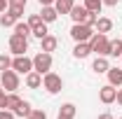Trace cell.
Returning a JSON list of instances; mask_svg holds the SVG:
<instances>
[{
  "instance_id": "obj_1",
  "label": "cell",
  "mask_w": 122,
  "mask_h": 119,
  "mask_svg": "<svg viewBox=\"0 0 122 119\" xmlns=\"http://www.w3.org/2000/svg\"><path fill=\"white\" fill-rule=\"evenodd\" d=\"M89 45H92V51H94L96 56H108V45H110V40H108L106 33H94L89 37Z\"/></svg>"
},
{
  "instance_id": "obj_2",
  "label": "cell",
  "mask_w": 122,
  "mask_h": 119,
  "mask_svg": "<svg viewBox=\"0 0 122 119\" xmlns=\"http://www.w3.org/2000/svg\"><path fill=\"white\" fill-rule=\"evenodd\" d=\"M42 87H45V91L47 93H59L61 89H63V79H61L56 73H45L42 75Z\"/></svg>"
},
{
  "instance_id": "obj_3",
  "label": "cell",
  "mask_w": 122,
  "mask_h": 119,
  "mask_svg": "<svg viewBox=\"0 0 122 119\" xmlns=\"http://www.w3.org/2000/svg\"><path fill=\"white\" fill-rule=\"evenodd\" d=\"M33 70H38L40 75H45L52 70V54L49 51H38L33 56Z\"/></svg>"
},
{
  "instance_id": "obj_4",
  "label": "cell",
  "mask_w": 122,
  "mask_h": 119,
  "mask_svg": "<svg viewBox=\"0 0 122 119\" xmlns=\"http://www.w3.org/2000/svg\"><path fill=\"white\" fill-rule=\"evenodd\" d=\"M0 84H2V89L7 91V93L10 91H16L19 89V73L12 70V68L10 70H2L0 73Z\"/></svg>"
},
{
  "instance_id": "obj_5",
  "label": "cell",
  "mask_w": 122,
  "mask_h": 119,
  "mask_svg": "<svg viewBox=\"0 0 122 119\" xmlns=\"http://www.w3.org/2000/svg\"><path fill=\"white\" fill-rule=\"evenodd\" d=\"M10 51H12L14 56H21V54H26V51H28V37L12 33V35H10Z\"/></svg>"
},
{
  "instance_id": "obj_6",
  "label": "cell",
  "mask_w": 122,
  "mask_h": 119,
  "mask_svg": "<svg viewBox=\"0 0 122 119\" xmlns=\"http://www.w3.org/2000/svg\"><path fill=\"white\" fill-rule=\"evenodd\" d=\"M21 14H24V9H19V7H7V9L0 14V26H2V28L14 26L16 21L21 19Z\"/></svg>"
},
{
  "instance_id": "obj_7",
  "label": "cell",
  "mask_w": 122,
  "mask_h": 119,
  "mask_svg": "<svg viewBox=\"0 0 122 119\" xmlns=\"http://www.w3.org/2000/svg\"><path fill=\"white\" fill-rule=\"evenodd\" d=\"M92 35H94L92 26H85V23H73V28H71V37L75 42H89Z\"/></svg>"
},
{
  "instance_id": "obj_8",
  "label": "cell",
  "mask_w": 122,
  "mask_h": 119,
  "mask_svg": "<svg viewBox=\"0 0 122 119\" xmlns=\"http://www.w3.org/2000/svg\"><path fill=\"white\" fill-rule=\"evenodd\" d=\"M12 70H16L19 75H28L30 70H33V59H28L26 54L14 56V59H12Z\"/></svg>"
},
{
  "instance_id": "obj_9",
  "label": "cell",
  "mask_w": 122,
  "mask_h": 119,
  "mask_svg": "<svg viewBox=\"0 0 122 119\" xmlns=\"http://www.w3.org/2000/svg\"><path fill=\"white\" fill-rule=\"evenodd\" d=\"M115 98H117V87H113V84H106V87H101L99 89V101L101 103H115Z\"/></svg>"
},
{
  "instance_id": "obj_10",
  "label": "cell",
  "mask_w": 122,
  "mask_h": 119,
  "mask_svg": "<svg viewBox=\"0 0 122 119\" xmlns=\"http://www.w3.org/2000/svg\"><path fill=\"white\" fill-rule=\"evenodd\" d=\"M87 14H89V9H87L85 5H73V9H71V19H73L75 23H85Z\"/></svg>"
},
{
  "instance_id": "obj_11",
  "label": "cell",
  "mask_w": 122,
  "mask_h": 119,
  "mask_svg": "<svg viewBox=\"0 0 122 119\" xmlns=\"http://www.w3.org/2000/svg\"><path fill=\"white\" fill-rule=\"evenodd\" d=\"M92 54V45L89 42H75V47H73V56L75 59H87Z\"/></svg>"
},
{
  "instance_id": "obj_12",
  "label": "cell",
  "mask_w": 122,
  "mask_h": 119,
  "mask_svg": "<svg viewBox=\"0 0 122 119\" xmlns=\"http://www.w3.org/2000/svg\"><path fill=\"white\" fill-rule=\"evenodd\" d=\"M24 82H26V87H28V89H38V87H42V75L38 73V70H30V73L26 75V79H24Z\"/></svg>"
},
{
  "instance_id": "obj_13",
  "label": "cell",
  "mask_w": 122,
  "mask_h": 119,
  "mask_svg": "<svg viewBox=\"0 0 122 119\" xmlns=\"http://www.w3.org/2000/svg\"><path fill=\"white\" fill-rule=\"evenodd\" d=\"M19 103H21V98L16 96V91H10V93H5V103H2V107L14 112L16 107H19Z\"/></svg>"
},
{
  "instance_id": "obj_14",
  "label": "cell",
  "mask_w": 122,
  "mask_h": 119,
  "mask_svg": "<svg viewBox=\"0 0 122 119\" xmlns=\"http://www.w3.org/2000/svg\"><path fill=\"white\" fill-rule=\"evenodd\" d=\"M40 16H42V21H45V23H52V21H56L59 12H56V7H54V5H45V7H42V12H40Z\"/></svg>"
},
{
  "instance_id": "obj_15",
  "label": "cell",
  "mask_w": 122,
  "mask_h": 119,
  "mask_svg": "<svg viewBox=\"0 0 122 119\" xmlns=\"http://www.w3.org/2000/svg\"><path fill=\"white\" fill-rule=\"evenodd\" d=\"M108 68H110V63H108V59L106 56H96V59H94V63H92V70H94V73H108Z\"/></svg>"
},
{
  "instance_id": "obj_16",
  "label": "cell",
  "mask_w": 122,
  "mask_h": 119,
  "mask_svg": "<svg viewBox=\"0 0 122 119\" xmlns=\"http://www.w3.org/2000/svg\"><path fill=\"white\" fill-rule=\"evenodd\" d=\"M108 84H113V87H117L120 89V84H122V70L120 68H108Z\"/></svg>"
},
{
  "instance_id": "obj_17",
  "label": "cell",
  "mask_w": 122,
  "mask_h": 119,
  "mask_svg": "<svg viewBox=\"0 0 122 119\" xmlns=\"http://www.w3.org/2000/svg\"><path fill=\"white\" fill-rule=\"evenodd\" d=\"M94 28H96V33H110L113 30V21L108 16H99L96 23H94Z\"/></svg>"
},
{
  "instance_id": "obj_18",
  "label": "cell",
  "mask_w": 122,
  "mask_h": 119,
  "mask_svg": "<svg viewBox=\"0 0 122 119\" xmlns=\"http://www.w3.org/2000/svg\"><path fill=\"white\" fill-rule=\"evenodd\" d=\"M59 45V40L54 37V35H45L42 40H40V51H54Z\"/></svg>"
},
{
  "instance_id": "obj_19",
  "label": "cell",
  "mask_w": 122,
  "mask_h": 119,
  "mask_svg": "<svg viewBox=\"0 0 122 119\" xmlns=\"http://www.w3.org/2000/svg\"><path fill=\"white\" fill-rule=\"evenodd\" d=\"M73 0H54V7H56V12L59 14H71V9H73Z\"/></svg>"
},
{
  "instance_id": "obj_20",
  "label": "cell",
  "mask_w": 122,
  "mask_h": 119,
  "mask_svg": "<svg viewBox=\"0 0 122 119\" xmlns=\"http://www.w3.org/2000/svg\"><path fill=\"white\" fill-rule=\"evenodd\" d=\"M59 114L61 117H68V119H75V105L73 103H63L59 107Z\"/></svg>"
},
{
  "instance_id": "obj_21",
  "label": "cell",
  "mask_w": 122,
  "mask_h": 119,
  "mask_svg": "<svg viewBox=\"0 0 122 119\" xmlns=\"http://www.w3.org/2000/svg\"><path fill=\"white\" fill-rule=\"evenodd\" d=\"M122 54V40H110V45H108V56H120Z\"/></svg>"
},
{
  "instance_id": "obj_22",
  "label": "cell",
  "mask_w": 122,
  "mask_h": 119,
  "mask_svg": "<svg viewBox=\"0 0 122 119\" xmlns=\"http://www.w3.org/2000/svg\"><path fill=\"white\" fill-rule=\"evenodd\" d=\"M30 110H33V107H30L28 101H21V103H19V107L14 110V114H16V117H28Z\"/></svg>"
},
{
  "instance_id": "obj_23",
  "label": "cell",
  "mask_w": 122,
  "mask_h": 119,
  "mask_svg": "<svg viewBox=\"0 0 122 119\" xmlns=\"http://www.w3.org/2000/svg\"><path fill=\"white\" fill-rule=\"evenodd\" d=\"M14 33H16V35H24V37H28L33 30H30L28 23H21V21H16V23H14Z\"/></svg>"
},
{
  "instance_id": "obj_24",
  "label": "cell",
  "mask_w": 122,
  "mask_h": 119,
  "mask_svg": "<svg viewBox=\"0 0 122 119\" xmlns=\"http://www.w3.org/2000/svg\"><path fill=\"white\" fill-rule=\"evenodd\" d=\"M82 5H85L89 12H96V14H99V12H101V7H103V0H85Z\"/></svg>"
},
{
  "instance_id": "obj_25",
  "label": "cell",
  "mask_w": 122,
  "mask_h": 119,
  "mask_svg": "<svg viewBox=\"0 0 122 119\" xmlns=\"http://www.w3.org/2000/svg\"><path fill=\"white\" fill-rule=\"evenodd\" d=\"M30 35H35L38 40H42L45 35H49V30H47V23H40L38 28H33V33H30Z\"/></svg>"
},
{
  "instance_id": "obj_26",
  "label": "cell",
  "mask_w": 122,
  "mask_h": 119,
  "mask_svg": "<svg viewBox=\"0 0 122 119\" xmlns=\"http://www.w3.org/2000/svg\"><path fill=\"white\" fill-rule=\"evenodd\" d=\"M26 23H28V26H30V30H33V28H38L40 23H45V21H42V16H40V14H30Z\"/></svg>"
},
{
  "instance_id": "obj_27",
  "label": "cell",
  "mask_w": 122,
  "mask_h": 119,
  "mask_svg": "<svg viewBox=\"0 0 122 119\" xmlns=\"http://www.w3.org/2000/svg\"><path fill=\"white\" fill-rule=\"evenodd\" d=\"M10 68H12V59L7 54H0V73L2 70H10Z\"/></svg>"
},
{
  "instance_id": "obj_28",
  "label": "cell",
  "mask_w": 122,
  "mask_h": 119,
  "mask_svg": "<svg viewBox=\"0 0 122 119\" xmlns=\"http://www.w3.org/2000/svg\"><path fill=\"white\" fill-rule=\"evenodd\" d=\"M26 119H47V112L45 110H30V114Z\"/></svg>"
},
{
  "instance_id": "obj_29",
  "label": "cell",
  "mask_w": 122,
  "mask_h": 119,
  "mask_svg": "<svg viewBox=\"0 0 122 119\" xmlns=\"http://www.w3.org/2000/svg\"><path fill=\"white\" fill-rule=\"evenodd\" d=\"M96 19H99V14H96V12H89V14H87V19H85V26H92V28H94Z\"/></svg>"
},
{
  "instance_id": "obj_30",
  "label": "cell",
  "mask_w": 122,
  "mask_h": 119,
  "mask_svg": "<svg viewBox=\"0 0 122 119\" xmlns=\"http://www.w3.org/2000/svg\"><path fill=\"white\" fill-rule=\"evenodd\" d=\"M16 114L12 112V110H5V107H0V119H14Z\"/></svg>"
},
{
  "instance_id": "obj_31",
  "label": "cell",
  "mask_w": 122,
  "mask_h": 119,
  "mask_svg": "<svg viewBox=\"0 0 122 119\" xmlns=\"http://www.w3.org/2000/svg\"><path fill=\"white\" fill-rule=\"evenodd\" d=\"M26 2H28V0H10V7H19V9H24Z\"/></svg>"
},
{
  "instance_id": "obj_32",
  "label": "cell",
  "mask_w": 122,
  "mask_h": 119,
  "mask_svg": "<svg viewBox=\"0 0 122 119\" xmlns=\"http://www.w3.org/2000/svg\"><path fill=\"white\" fill-rule=\"evenodd\" d=\"M7 7H10V0H0V12H5Z\"/></svg>"
},
{
  "instance_id": "obj_33",
  "label": "cell",
  "mask_w": 122,
  "mask_h": 119,
  "mask_svg": "<svg viewBox=\"0 0 122 119\" xmlns=\"http://www.w3.org/2000/svg\"><path fill=\"white\" fill-rule=\"evenodd\" d=\"M103 5H108V7H115V5H117V0H103Z\"/></svg>"
},
{
  "instance_id": "obj_34",
  "label": "cell",
  "mask_w": 122,
  "mask_h": 119,
  "mask_svg": "<svg viewBox=\"0 0 122 119\" xmlns=\"http://www.w3.org/2000/svg\"><path fill=\"white\" fill-rule=\"evenodd\" d=\"M2 103H5V91H2V84H0V107H2Z\"/></svg>"
},
{
  "instance_id": "obj_35",
  "label": "cell",
  "mask_w": 122,
  "mask_h": 119,
  "mask_svg": "<svg viewBox=\"0 0 122 119\" xmlns=\"http://www.w3.org/2000/svg\"><path fill=\"white\" fill-rule=\"evenodd\" d=\"M99 119H113V114L110 112H103V114H99Z\"/></svg>"
},
{
  "instance_id": "obj_36",
  "label": "cell",
  "mask_w": 122,
  "mask_h": 119,
  "mask_svg": "<svg viewBox=\"0 0 122 119\" xmlns=\"http://www.w3.org/2000/svg\"><path fill=\"white\" fill-rule=\"evenodd\" d=\"M38 2H40L42 7H45V5H54V0H38Z\"/></svg>"
},
{
  "instance_id": "obj_37",
  "label": "cell",
  "mask_w": 122,
  "mask_h": 119,
  "mask_svg": "<svg viewBox=\"0 0 122 119\" xmlns=\"http://www.w3.org/2000/svg\"><path fill=\"white\" fill-rule=\"evenodd\" d=\"M115 101H117V103L122 105V89H117V98H115Z\"/></svg>"
},
{
  "instance_id": "obj_38",
  "label": "cell",
  "mask_w": 122,
  "mask_h": 119,
  "mask_svg": "<svg viewBox=\"0 0 122 119\" xmlns=\"http://www.w3.org/2000/svg\"><path fill=\"white\" fill-rule=\"evenodd\" d=\"M56 119H68V117H61V114H59V117H56Z\"/></svg>"
},
{
  "instance_id": "obj_39",
  "label": "cell",
  "mask_w": 122,
  "mask_h": 119,
  "mask_svg": "<svg viewBox=\"0 0 122 119\" xmlns=\"http://www.w3.org/2000/svg\"><path fill=\"white\" fill-rule=\"evenodd\" d=\"M120 61H122V54H120Z\"/></svg>"
}]
</instances>
